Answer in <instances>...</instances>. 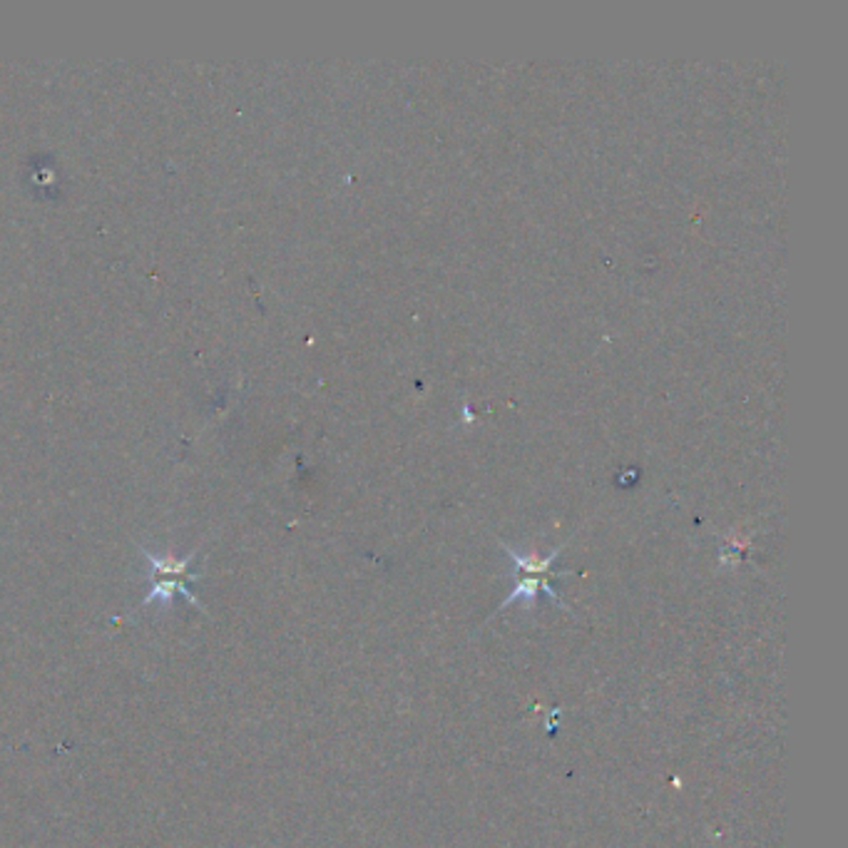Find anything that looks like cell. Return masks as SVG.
Segmentation results:
<instances>
[{
    "label": "cell",
    "instance_id": "obj_2",
    "mask_svg": "<svg viewBox=\"0 0 848 848\" xmlns=\"http://www.w3.org/2000/svg\"><path fill=\"white\" fill-rule=\"evenodd\" d=\"M503 550H506V555L515 563V567H518V579H515V587L510 589V595L506 600H503L500 610H506L510 603H525V605L530 607L535 603V597H538V593H545L561 610H571V607H567L563 603L561 595L555 593L553 583H550V577L555 575L553 573V563H555V557L561 555L563 547H555V550L550 555H545V557L523 555V553H518V550H515V547H510L506 543H503Z\"/></svg>",
    "mask_w": 848,
    "mask_h": 848
},
{
    "label": "cell",
    "instance_id": "obj_1",
    "mask_svg": "<svg viewBox=\"0 0 848 848\" xmlns=\"http://www.w3.org/2000/svg\"><path fill=\"white\" fill-rule=\"evenodd\" d=\"M139 553H143L149 567H153V587H149V593L143 597L139 607H149L155 603L169 607L172 600L182 595L195 610L207 612L204 610V603H199L197 595L189 589V583L199 579L197 573H189V565L192 561H195L197 553H189L187 557H169V555H155L149 550H143V547H139Z\"/></svg>",
    "mask_w": 848,
    "mask_h": 848
}]
</instances>
